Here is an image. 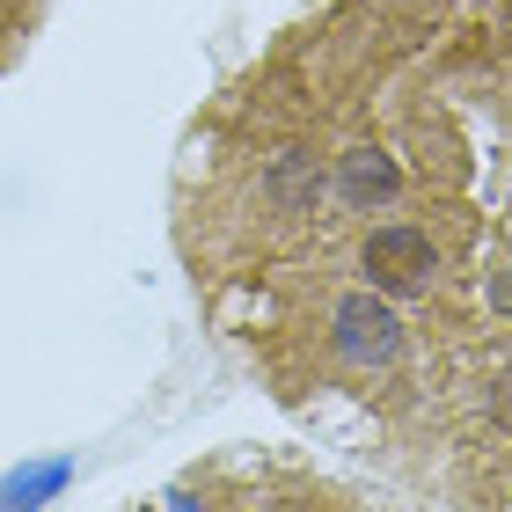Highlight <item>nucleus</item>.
<instances>
[{"label":"nucleus","mask_w":512,"mask_h":512,"mask_svg":"<svg viewBox=\"0 0 512 512\" xmlns=\"http://www.w3.org/2000/svg\"><path fill=\"white\" fill-rule=\"evenodd\" d=\"M337 183H344V198L352 205H381V198H395V161L381 154V147H352L344 154V169H337Z\"/></svg>","instance_id":"7ed1b4c3"},{"label":"nucleus","mask_w":512,"mask_h":512,"mask_svg":"<svg viewBox=\"0 0 512 512\" xmlns=\"http://www.w3.org/2000/svg\"><path fill=\"white\" fill-rule=\"evenodd\" d=\"M432 264L439 256L417 227H374V235H366V271H374L381 293H417L432 278Z\"/></svg>","instance_id":"f03ea898"},{"label":"nucleus","mask_w":512,"mask_h":512,"mask_svg":"<svg viewBox=\"0 0 512 512\" xmlns=\"http://www.w3.org/2000/svg\"><path fill=\"white\" fill-rule=\"evenodd\" d=\"M264 191L278 198V213H315V198H322V169L308 154H278L271 169H264Z\"/></svg>","instance_id":"20e7f679"},{"label":"nucleus","mask_w":512,"mask_h":512,"mask_svg":"<svg viewBox=\"0 0 512 512\" xmlns=\"http://www.w3.org/2000/svg\"><path fill=\"white\" fill-rule=\"evenodd\" d=\"M337 352L352 366H388L403 352V322L388 315V300H374V293L337 300Z\"/></svg>","instance_id":"f257e3e1"},{"label":"nucleus","mask_w":512,"mask_h":512,"mask_svg":"<svg viewBox=\"0 0 512 512\" xmlns=\"http://www.w3.org/2000/svg\"><path fill=\"white\" fill-rule=\"evenodd\" d=\"M491 308H498V315H512V271H498V286H491Z\"/></svg>","instance_id":"39448f33"},{"label":"nucleus","mask_w":512,"mask_h":512,"mask_svg":"<svg viewBox=\"0 0 512 512\" xmlns=\"http://www.w3.org/2000/svg\"><path fill=\"white\" fill-rule=\"evenodd\" d=\"M498 417H505V432H512V374L498 381Z\"/></svg>","instance_id":"423d86ee"}]
</instances>
